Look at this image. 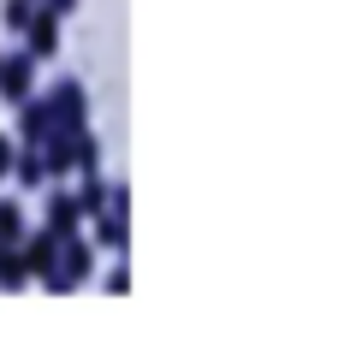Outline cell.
<instances>
[{
  "label": "cell",
  "mask_w": 356,
  "mask_h": 338,
  "mask_svg": "<svg viewBox=\"0 0 356 338\" xmlns=\"http://www.w3.org/2000/svg\"><path fill=\"white\" fill-rule=\"evenodd\" d=\"M89 273H95V243L77 232V238H65V243H60V267H54L42 285H48L54 297H65V291H83V279H89Z\"/></svg>",
  "instance_id": "6da1fadb"
},
{
  "label": "cell",
  "mask_w": 356,
  "mask_h": 338,
  "mask_svg": "<svg viewBox=\"0 0 356 338\" xmlns=\"http://www.w3.org/2000/svg\"><path fill=\"white\" fill-rule=\"evenodd\" d=\"M48 107H54V131H89V95L77 77H60L48 89Z\"/></svg>",
  "instance_id": "7a4b0ae2"
},
{
  "label": "cell",
  "mask_w": 356,
  "mask_h": 338,
  "mask_svg": "<svg viewBox=\"0 0 356 338\" xmlns=\"http://www.w3.org/2000/svg\"><path fill=\"white\" fill-rule=\"evenodd\" d=\"M36 95V54L30 48H18V54H6V60H0V101H30Z\"/></svg>",
  "instance_id": "3957f363"
},
{
  "label": "cell",
  "mask_w": 356,
  "mask_h": 338,
  "mask_svg": "<svg viewBox=\"0 0 356 338\" xmlns=\"http://www.w3.org/2000/svg\"><path fill=\"white\" fill-rule=\"evenodd\" d=\"M42 208H48V214H42V225H48V232H54L60 243L83 232V208H77V196H72V190H48V202H42Z\"/></svg>",
  "instance_id": "277c9868"
},
{
  "label": "cell",
  "mask_w": 356,
  "mask_h": 338,
  "mask_svg": "<svg viewBox=\"0 0 356 338\" xmlns=\"http://www.w3.org/2000/svg\"><path fill=\"white\" fill-rule=\"evenodd\" d=\"M24 261H30V279H48L54 267H60V238H54L48 225H36V232H24Z\"/></svg>",
  "instance_id": "5b68a950"
},
{
  "label": "cell",
  "mask_w": 356,
  "mask_h": 338,
  "mask_svg": "<svg viewBox=\"0 0 356 338\" xmlns=\"http://www.w3.org/2000/svg\"><path fill=\"white\" fill-rule=\"evenodd\" d=\"M48 137H54V107H48V95L18 101V143H48Z\"/></svg>",
  "instance_id": "8992f818"
},
{
  "label": "cell",
  "mask_w": 356,
  "mask_h": 338,
  "mask_svg": "<svg viewBox=\"0 0 356 338\" xmlns=\"http://www.w3.org/2000/svg\"><path fill=\"white\" fill-rule=\"evenodd\" d=\"M24 48L36 54V60H54V54H60V13L36 6V18H30V30H24Z\"/></svg>",
  "instance_id": "52a82bcc"
},
{
  "label": "cell",
  "mask_w": 356,
  "mask_h": 338,
  "mask_svg": "<svg viewBox=\"0 0 356 338\" xmlns=\"http://www.w3.org/2000/svg\"><path fill=\"white\" fill-rule=\"evenodd\" d=\"M13 178L24 190L48 184V154H42V143H18V161H13Z\"/></svg>",
  "instance_id": "ba28073f"
},
{
  "label": "cell",
  "mask_w": 356,
  "mask_h": 338,
  "mask_svg": "<svg viewBox=\"0 0 356 338\" xmlns=\"http://www.w3.org/2000/svg\"><path fill=\"white\" fill-rule=\"evenodd\" d=\"M107 196H113V184H107L95 166L83 172V184H77V208H83V220H95V214H107Z\"/></svg>",
  "instance_id": "9c48e42d"
},
{
  "label": "cell",
  "mask_w": 356,
  "mask_h": 338,
  "mask_svg": "<svg viewBox=\"0 0 356 338\" xmlns=\"http://www.w3.org/2000/svg\"><path fill=\"white\" fill-rule=\"evenodd\" d=\"M89 225H95V243H102V250H125V243H131V220H125V214H113V208L95 214Z\"/></svg>",
  "instance_id": "30bf717a"
},
{
  "label": "cell",
  "mask_w": 356,
  "mask_h": 338,
  "mask_svg": "<svg viewBox=\"0 0 356 338\" xmlns=\"http://www.w3.org/2000/svg\"><path fill=\"white\" fill-rule=\"evenodd\" d=\"M30 285V261L18 243H0V291H24Z\"/></svg>",
  "instance_id": "8fae6325"
},
{
  "label": "cell",
  "mask_w": 356,
  "mask_h": 338,
  "mask_svg": "<svg viewBox=\"0 0 356 338\" xmlns=\"http://www.w3.org/2000/svg\"><path fill=\"white\" fill-rule=\"evenodd\" d=\"M42 154H48V178H65V172H77V154H72V131H54V137L42 143Z\"/></svg>",
  "instance_id": "7c38bea8"
},
{
  "label": "cell",
  "mask_w": 356,
  "mask_h": 338,
  "mask_svg": "<svg viewBox=\"0 0 356 338\" xmlns=\"http://www.w3.org/2000/svg\"><path fill=\"white\" fill-rule=\"evenodd\" d=\"M24 232H30L24 208H18V202H6V196H0V243H24Z\"/></svg>",
  "instance_id": "4fadbf2b"
},
{
  "label": "cell",
  "mask_w": 356,
  "mask_h": 338,
  "mask_svg": "<svg viewBox=\"0 0 356 338\" xmlns=\"http://www.w3.org/2000/svg\"><path fill=\"white\" fill-rule=\"evenodd\" d=\"M36 6H42V0H6V6H0V24L13 30V36H24L30 18H36Z\"/></svg>",
  "instance_id": "5bb4252c"
},
{
  "label": "cell",
  "mask_w": 356,
  "mask_h": 338,
  "mask_svg": "<svg viewBox=\"0 0 356 338\" xmlns=\"http://www.w3.org/2000/svg\"><path fill=\"white\" fill-rule=\"evenodd\" d=\"M72 154H77V172H89V166L102 161V143H95V131H72Z\"/></svg>",
  "instance_id": "9a60e30c"
},
{
  "label": "cell",
  "mask_w": 356,
  "mask_h": 338,
  "mask_svg": "<svg viewBox=\"0 0 356 338\" xmlns=\"http://www.w3.org/2000/svg\"><path fill=\"white\" fill-rule=\"evenodd\" d=\"M13 161H18V143L0 131V178H13Z\"/></svg>",
  "instance_id": "2e32d148"
},
{
  "label": "cell",
  "mask_w": 356,
  "mask_h": 338,
  "mask_svg": "<svg viewBox=\"0 0 356 338\" xmlns=\"http://www.w3.org/2000/svg\"><path fill=\"white\" fill-rule=\"evenodd\" d=\"M107 291H113V297H125V291H131V267H119V273H107Z\"/></svg>",
  "instance_id": "e0dca14e"
},
{
  "label": "cell",
  "mask_w": 356,
  "mask_h": 338,
  "mask_svg": "<svg viewBox=\"0 0 356 338\" xmlns=\"http://www.w3.org/2000/svg\"><path fill=\"white\" fill-rule=\"evenodd\" d=\"M42 6H48V13H60V18H72V13H77V0H42Z\"/></svg>",
  "instance_id": "ac0fdd59"
},
{
  "label": "cell",
  "mask_w": 356,
  "mask_h": 338,
  "mask_svg": "<svg viewBox=\"0 0 356 338\" xmlns=\"http://www.w3.org/2000/svg\"><path fill=\"white\" fill-rule=\"evenodd\" d=\"M0 60H6V54H0Z\"/></svg>",
  "instance_id": "d6986e66"
}]
</instances>
